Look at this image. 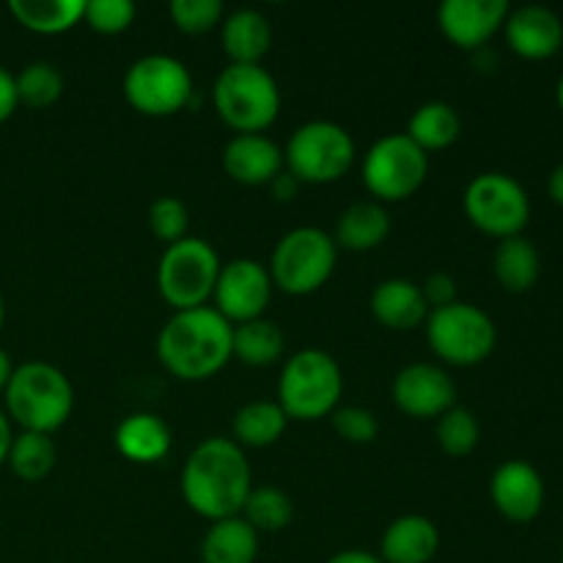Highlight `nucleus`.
I'll use <instances>...</instances> for the list:
<instances>
[{"mask_svg": "<svg viewBox=\"0 0 563 563\" xmlns=\"http://www.w3.org/2000/svg\"><path fill=\"white\" fill-rule=\"evenodd\" d=\"M181 498L209 522L236 517L253 489L245 449L231 438H207L190 451L179 476Z\"/></svg>", "mask_w": 563, "mask_h": 563, "instance_id": "obj_1", "label": "nucleus"}, {"mask_svg": "<svg viewBox=\"0 0 563 563\" xmlns=\"http://www.w3.org/2000/svg\"><path fill=\"white\" fill-rule=\"evenodd\" d=\"M231 335L234 324L225 322L212 306L174 311L157 335V357L176 379L203 383L231 361Z\"/></svg>", "mask_w": 563, "mask_h": 563, "instance_id": "obj_2", "label": "nucleus"}, {"mask_svg": "<svg viewBox=\"0 0 563 563\" xmlns=\"http://www.w3.org/2000/svg\"><path fill=\"white\" fill-rule=\"evenodd\" d=\"M5 396V416L22 432L53 434L64 427L75 410V388L58 366L27 361L14 366Z\"/></svg>", "mask_w": 563, "mask_h": 563, "instance_id": "obj_3", "label": "nucleus"}, {"mask_svg": "<svg viewBox=\"0 0 563 563\" xmlns=\"http://www.w3.org/2000/svg\"><path fill=\"white\" fill-rule=\"evenodd\" d=\"M344 374L324 350H300L284 363L278 377V405L289 421H322L339 410Z\"/></svg>", "mask_w": 563, "mask_h": 563, "instance_id": "obj_4", "label": "nucleus"}, {"mask_svg": "<svg viewBox=\"0 0 563 563\" xmlns=\"http://www.w3.org/2000/svg\"><path fill=\"white\" fill-rule=\"evenodd\" d=\"M214 110L236 135H264L280 113V88L262 64H229L212 88Z\"/></svg>", "mask_w": 563, "mask_h": 563, "instance_id": "obj_5", "label": "nucleus"}, {"mask_svg": "<svg viewBox=\"0 0 563 563\" xmlns=\"http://www.w3.org/2000/svg\"><path fill=\"white\" fill-rule=\"evenodd\" d=\"M339 262V245L328 231L300 225L278 240L269 256V278L275 289L291 297H306L322 289Z\"/></svg>", "mask_w": 563, "mask_h": 563, "instance_id": "obj_6", "label": "nucleus"}, {"mask_svg": "<svg viewBox=\"0 0 563 563\" xmlns=\"http://www.w3.org/2000/svg\"><path fill=\"white\" fill-rule=\"evenodd\" d=\"M355 154V141L346 126L317 119L291 132L284 148V168L300 185H333L344 179Z\"/></svg>", "mask_w": 563, "mask_h": 563, "instance_id": "obj_7", "label": "nucleus"}, {"mask_svg": "<svg viewBox=\"0 0 563 563\" xmlns=\"http://www.w3.org/2000/svg\"><path fill=\"white\" fill-rule=\"evenodd\" d=\"M223 262L201 236H185L165 247L157 264V289L174 311L203 308L214 295Z\"/></svg>", "mask_w": 563, "mask_h": 563, "instance_id": "obj_8", "label": "nucleus"}, {"mask_svg": "<svg viewBox=\"0 0 563 563\" xmlns=\"http://www.w3.org/2000/svg\"><path fill=\"white\" fill-rule=\"evenodd\" d=\"M427 341L434 355L449 366H478L487 361L498 344V328L484 308L473 302H451V306L429 311Z\"/></svg>", "mask_w": 563, "mask_h": 563, "instance_id": "obj_9", "label": "nucleus"}, {"mask_svg": "<svg viewBox=\"0 0 563 563\" xmlns=\"http://www.w3.org/2000/svg\"><path fill=\"white\" fill-rule=\"evenodd\" d=\"M462 207H465L467 220L482 234L495 236L498 242L520 236L531 220V198L526 187L515 176L500 174V170L478 174L465 187Z\"/></svg>", "mask_w": 563, "mask_h": 563, "instance_id": "obj_10", "label": "nucleus"}, {"mask_svg": "<svg viewBox=\"0 0 563 563\" xmlns=\"http://www.w3.org/2000/svg\"><path fill=\"white\" fill-rule=\"evenodd\" d=\"M363 185L379 203H399L416 196L429 176V154L405 132L385 135L363 157Z\"/></svg>", "mask_w": 563, "mask_h": 563, "instance_id": "obj_11", "label": "nucleus"}, {"mask_svg": "<svg viewBox=\"0 0 563 563\" xmlns=\"http://www.w3.org/2000/svg\"><path fill=\"white\" fill-rule=\"evenodd\" d=\"M124 99L148 119L185 110L192 99V75L179 58L152 53L137 58L124 75Z\"/></svg>", "mask_w": 563, "mask_h": 563, "instance_id": "obj_12", "label": "nucleus"}, {"mask_svg": "<svg viewBox=\"0 0 563 563\" xmlns=\"http://www.w3.org/2000/svg\"><path fill=\"white\" fill-rule=\"evenodd\" d=\"M273 278L264 264H258L256 258H234L220 267L212 308L231 324L262 319L273 300Z\"/></svg>", "mask_w": 563, "mask_h": 563, "instance_id": "obj_13", "label": "nucleus"}, {"mask_svg": "<svg viewBox=\"0 0 563 563\" xmlns=\"http://www.w3.org/2000/svg\"><path fill=\"white\" fill-rule=\"evenodd\" d=\"M396 407L416 421H438L456 405V383L443 366L410 363L401 368L390 385Z\"/></svg>", "mask_w": 563, "mask_h": 563, "instance_id": "obj_14", "label": "nucleus"}, {"mask_svg": "<svg viewBox=\"0 0 563 563\" xmlns=\"http://www.w3.org/2000/svg\"><path fill=\"white\" fill-rule=\"evenodd\" d=\"M511 5L506 0H445L438 25L456 49L476 53L504 27Z\"/></svg>", "mask_w": 563, "mask_h": 563, "instance_id": "obj_15", "label": "nucleus"}, {"mask_svg": "<svg viewBox=\"0 0 563 563\" xmlns=\"http://www.w3.org/2000/svg\"><path fill=\"white\" fill-rule=\"evenodd\" d=\"M489 498L509 522H531L544 509V478L531 462L509 460L489 478Z\"/></svg>", "mask_w": 563, "mask_h": 563, "instance_id": "obj_16", "label": "nucleus"}, {"mask_svg": "<svg viewBox=\"0 0 563 563\" xmlns=\"http://www.w3.org/2000/svg\"><path fill=\"white\" fill-rule=\"evenodd\" d=\"M504 36L520 58L548 60L563 47V22L548 5H520L506 16Z\"/></svg>", "mask_w": 563, "mask_h": 563, "instance_id": "obj_17", "label": "nucleus"}, {"mask_svg": "<svg viewBox=\"0 0 563 563\" xmlns=\"http://www.w3.org/2000/svg\"><path fill=\"white\" fill-rule=\"evenodd\" d=\"M223 170L236 185H269L284 170V148L267 135H234L223 148Z\"/></svg>", "mask_w": 563, "mask_h": 563, "instance_id": "obj_18", "label": "nucleus"}, {"mask_svg": "<svg viewBox=\"0 0 563 563\" xmlns=\"http://www.w3.org/2000/svg\"><path fill=\"white\" fill-rule=\"evenodd\" d=\"M368 308L383 328L396 330V333L421 328L429 319V306L421 295V286L407 278H388L374 286Z\"/></svg>", "mask_w": 563, "mask_h": 563, "instance_id": "obj_19", "label": "nucleus"}, {"mask_svg": "<svg viewBox=\"0 0 563 563\" xmlns=\"http://www.w3.org/2000/svg\"><path fill=\"white\" fill-rule=\"evenodd\" d=\"M440 550V531L429 517L405 515L385 528L379 539L383 563H429Z\"/></svg>", "mask_w": 563, "mask_h": 563, "instance_id": "obj_20", "label": "nucleus"}, {"mask_svg": "<svg viewBox=\"0 0 563 563\" xmlns=\"http://www.w3.org/2000/svg\"><path fill=\"white\" fill-rule=\"evenodd\" d=\"M220 42L231 64H262L273 44V25L256 9H236L220 22Z\"/></svg>", "mask_w": 563, "mask_h": 563, "instance_id": "obj_21", "label": "nucleus"}, {"mask_svg": "<svg viewBox=\"0 0 563 563\" xmlns=\"http://www.w3.org/2000/svg\"><path fill=\"white\" fill-rule=\"evenodd\" d=\"M115 449L135 465H154L170 451V427L154 412H132L115 427Z\"/></svg>", "mask_w": 563, "mask_h": 563, "instance_id": "obj_22", "label": "nucleus"}, {"mask_svg": "<svg viewBox=\"0 0 563 563\" xmlns=\"http://www.w3.org/2000/svg\"><path fill=\"white\" fill-rule=\"evenodd\" d=\"M390 234V214L379 201H357L339 214L335 245L352 253H366L383 245Z\"/></svg>", "mask_w": 563, "mask_h": 563, "instance_id": "obj_23", "label": "nucleus"}, {"mask_svg": "<svg viewBox=\"0 0 563 563\" xmlns=\"http://www.w3.org/2000/svg\"><path fill=\"white\" fill-rule=\"evenodd\" d=\"M493 273L495 280L504 286L509 295H526L539 284L542 275V256H539L537 245L526 236H509L500 240L493 256Z\"/></svg>", "mask_w": 563, "mask_h": 563, "instance_id": "obj_24", "label": "nucleus"}, {"mask_svg": "<svg viewBox=\"0 0 563 563\" xmlns=\"http://www.w3.org/2000/svg\"><path fill=\"white\" fill-rule=\"evenodd\" d=\"M258 533L236 517H225L209 526L201 542V563H256Z\"/></svg>", "mask_w": 563, "mask_h": 563, "instance_id": "obj_25", "label": "nucleus"}, {"mask_svg": "<svg viewBox=\"0 0 563 563\" xmlns=\"http://www.w3.org/2000/svg\"><path fill=\"white\" fill-rule=\"evenodd\" d=\"M407 137L416 143L421 152H443L454 146L462 135V119L454 104L449 102H427L410 115L407 121Z\"/></svg>", "mask_w": 563, "mask_h": 563, "instance_id": "obj_26", "label": "nucleus"}, {"mask_svg": "<svg viewBox=\"0 0 563 563\" xmlns=\"http://www.w3.org/2000/svg\"><path fill=\"white\" fill-rule=\"evenodd\" d=\"M9 11L25 31L58 36L80 25L86 0H11Z\"/></svg>", "mask_w": 563, "mask_h": 563, "instance_id": "obj_27", "label": "nucleus"}, {"mask_svg": "<svg viewBox=\"0 0 563 563\" xmlns=\"http://www.w3.org/2000/svg\"><path fill=\"white\" fill-rule=\"evenodd\" d=\"M286 339L284 330L267 317L251 319V322L234 324V335H231V357L242 361L245 366L267 368L284 357Z\"/></svg>", "mask_w": 563, "mask_h": 563, "instance_id": "obj_28", "label": "nucleus"}, {"mask_svg": "<svg viewBox=\"0 0 563 563\" xmlns=\"http://www.w3.org/2000/svg\"><path fill=\"white\" fill-rule=\"evenodd\" d=\"M289 418L280 410L278 401H251L240 407L231 421L234 443L240 449H269L284 438Z\"/></svg>", "mask_w": 563, "mask_h": 563, "instance_id": "obj_29", "label": "nucleus"}, {"mask_svg": "<svg viewBox=\"0 0 563 563\" xmlns=\"http://www.w3.org/2000/svg\"><path fill=\"white\" fill-rule=\"evenodd\" d=\"M55 460H58V449L53 443V434L20 432L11 440L5 465L22 482H42L53 473Z\"/></svg>", "mask_w": 563, "mask_h": 563, "instance_id": "obj_30", "label": "nucleus"}, {"mask_svg": "<svg viewBox=\"0 0 563 563\" xmlns=\"http://www.w3.org/2000/svg\"><path fill=\"white\" fill-rule=\"evenodd\" d=\"M240 517L258 537L262 533H278L289 528L291 520H295V504L278 487H253Z\"/></svg>", "mask_w": 563, "mask_h": 563, "instance_id": "obj_31", "label": "nucleus"}, {"mask_svg": "<svg viewBox=\"0 0 563 563\" xmlns=\"http://www.w3.org/2000/svg\"><path fill=\"white\" fill-rule=\"evenodd\" d=\"M14 82L20 104H27L33 110L53 108L64 97V75L49 60H33V64H27L14 77Z\"/></svg>", "mask_w": 563, "mask_h": 563, "instance_id": "obj_32", "label": "nucleus"}, {"mask_svg": "<svg viewBox=\"0 0 563 563\" xmlns=\"http://www.w3.org/2000/svg\"><path fill=\"white\" fill-rule=\"evenodd\" d=\"M482 440V427L467 407L454 405L438 418V443L449 456H467Z\"/></svg>", "mask_w": 563, "mask_h": 563, "instance_id": "obj_33", "label": "nucleus"}, {"mask_svg": "<svg viewBox=\"0 0 563 563\" xmlns=\"http://www.w3.org/2000/svg\"><path fill=\"white\" fill-rule=\"evenodd\" d=\"M174 25L187 36H203L223 22L225 9L220 0H174L168 5Z\"/></svg>", "mask_w": 563, "mask_h": 563, "instance_id": "obj_34", "label": "nucleus"}, {"mask_svg": "<svg viewBox=\"0 0 563 563\" xmlns=\"http://www.w3.org/2000/svg\"><path fill=\"white\" fill-rule=\"evenodd\" d=\"M148 231L157 236L159 242H165V247L174 245V242L185 240L187 229H190V212H187L185 201L174 196H163L148 207Z\"/></svg>", "mask_w": 563, "mask_h": 563, "instance_id": "obj_35", "label": "nucleus"}, {"mask_svg": "<svg viewBox=\"0 0 563 563\" xmlns=\"http://www.w3.org/2000/svg\"><path fill=\"white\" fill-rule=\"evenodd\" d=\"M135 3L132 0H86V11H82V22L91 27L93 33L102 36H119L126 27L135 22Z\"/></svg>", "mask_w": 563, "mask_h": 563, "instance_id": "obj_36", "label": "nucleus"}, {"mask_svg": "<svg viewBox=\"0 0 563 563\" xmlns=\"http://www.w3.org/2000/svg\"><path fill=\"white\" fill-rule=\"evenodd\" d=\"M330 421H333L335 434L352 445H368L374 443L379 434L377 416H374L372 410H366V407H339V410L330 416Z\"/></svg>", "mask_w": 563, "mask_h": 563, "instance_id": "obj_37", "label": "nucleus"}, {"mask_svg": "<svg viewBox=\"0 0 563 563\" xmlns=\"http://www.w3.org/2000/svg\"><path fill=\"white\" fill-rule=\"evenodd\" d=\"M421 295L423 300H427L429 311H438V308H445L451 306V302L460 300V297H456V280L451 278L449 273L429 275L421 284Z\"/></svg>", "mask_w": 563, "mask_h": 563, "instance_id": "obj_38", "label": "nucleus"}, {"mask_svg": "<svg viewBox=\"0 0 563 563\" xmlns=\"http://www.w3.org/2000/svg\"><path fill=\"white\" fill-rule=\"evenodd\" d=\"M16 104H20V99H16L14 75H11V71H5L3 66H0V124H3V121H9L11 115H14Z\"/></svg>", "mask_w": 563, "mask_h": 563, "instance_id": "obj_39", "label": "nucleus"}, {"mask_svg": "<svg viewBox=\"0 0 563 563\" xmlns=\"http://www.w3.org/2000/svg\"><path fill=\"white\" fill-rule=\"evenodd\" d=\"M269 190H273L275 201H291V198L297 196V190H300V181L295 179V176L289 174V170H280L278 176H275L273 181H269Z\"/></svg>", "mask_w": 563, "mask_h": 563, "instance_id": "obj_40", "label": "nucleus"}, {"mask_svg": "<svg viewBox=\"0 0 563 563\" xmlns=\"http://www.w3.org/2000/svg\"><path fill=\"white\" fill-rule=\"evenodd\" d=\"M328 563H383V561H379V555L366 553V550H341V553H335Z\"/></svg>", "mask_w": 563, "mask_h": 563, "instance_id": "obj_41", "label": "nucleus"}, {"mask_svg": "<svg viewBox=\"0 0 563 563\" xmlns=\"http://www.w3.org/2000/svg\"><path fill=\"white\" fill-rule=\"evenodd\" d=\"M11 440H14V432H11V421L5 416V410H0V465H5V456H9Z\"/></svg>", "mask_w": 563, "mask_h": 563, "instance_id": "obj_42", "label": "nucleus"}, {"mask_svg": "<svg viewBox=\"0 0 563 563\" xmlns=\"http://www.w3.org/2000/svg\"><path fill=\"white\" fill-rule=\"evenodd\" d=\"M548 192H550V198H553V201L559 203V207L563 209V163L555 165L553 174H550V179H548Z\"/></svg>", "mask_w": 563, "mask_h": 563, "instance_id": "obj_43", "label": "nucleus"}, {"mask_svg": "<svg viewBox=\"0 0 563 563\" xmlns=\"http://www.w3.org/2000/svg\"><path fill=\"white\" fill-rule=\"evenodd\" d=\"M11 374H14V363H11V357L0 350V394H3L5 385H9Z\"/></svg>", "mask_w": 563, "mask_h": 563, "instance_id": "obj_44", "label": "nucleus"}, {"mask_svg": "<svg viewBox=\"0 0 563 563\" xmlns=\"http://www.w3.org/2000/svg\"><path fill=\"white\" fill-rule=\"evenodd\" d=\"M555 99H559V108L563 110V75H561L559 86H555Z\"/></svg>", "mask_w": 563, "mask_h": 563, "instance_id": "obj_45", "label": "nucleus"}, {"mask_svg": "<svg viewBox=\"0 0 563 563\" xmlns=\"http://www.w3.org/2000/svg\"><path fill=\"white\" fill-rule=\"evenodd\" d=\"M3 322H5V306L3 300H0V330H3Z\"/></svg>", "mask_w": 563, "mask_h": 563, "instance_id": "obj_46", "label": "nucleus"}, {"mask_svg": "<svg viewBox=\"0 0 563 563\" xmlns=\"http://www.w3.org/2000/svg\"><path fill=\"white\" fill-rule=\"evenodd\" d=\"M561 563H563V555H561Z\"/></svg>", "mask_w": 563, "mask_h": 563, "instance_id": "obj_47", "label": "nucleus"}]
</instances>
